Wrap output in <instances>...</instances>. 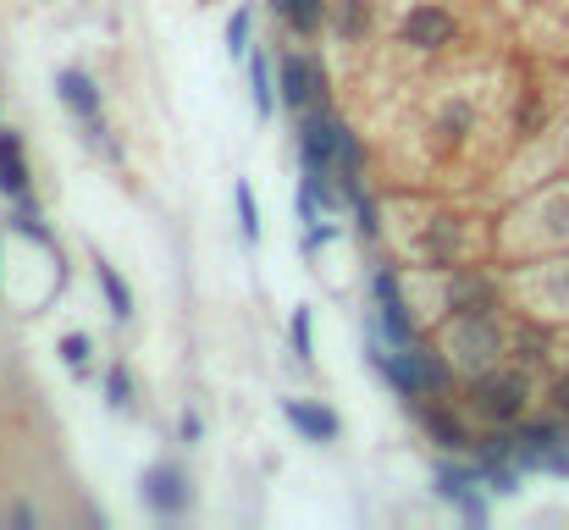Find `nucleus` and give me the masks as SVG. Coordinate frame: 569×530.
<instances>
[{
  "label": "nucleus",
  "mask_w": 569,
  "mask_h": 530,
  "mask_svg": "<svg viewBox=\"0 0 569 530\" xmlns=\"http://www.w3.org/2000/svg\"><path fill=\"white\" fill-rule=\"evenodd\" d=\"M520 464H531V470H553V476H569L565 431H559V426H526V431H520Z\"/></svg>",
  "instance_id": "obj_1"
},
{
  "label": "nucleus",
  "mask_w": 569,
  "mask_h": 530,
  "mask_svg": "<svg viewBox=\"0 0 569 530\" xmlns=\"http://www.w3.org/2000/svg\"><path fill=\"white\" fill-rule=\"evenodd\" d=\"M316 94H321V67H316L310 56H288V61H282V100H288L293 111H310Z\"/></svg>",
  "instance_id": "obj_2"
},
{
  "label": "nucleus",
  "mask_w": 569,
  "mask_h": 530,
  "mask_svg": "<svg viewBox=\"0 0 569 530\" xmlns=\"http://www.w3.org/2000/svg\"><path fill=\"white\" fill-rule=\"evenodd\" d=\"M282 414H288V426H293L299 437H310V442H332V437H338V414H327V409H316V403L288 398Z\"/></svg>",
  "instance_id": "obj_3"
},
{
  "label": "nucleus",
  "mask_w": 569,
  "mask_h": 530,
  "mask_svg": "<svg viewBox=\"0 0 569 530\" xmlns=\"http://www.w3.org/2000/svg\"><path fill=\"white\" fill-rule=\"evenodd\" d=\"M377 304H381V332H387L398 349H409L415 332H409V316H403V304H398V282H392L387 271L377 277Z\"/></svg>",
  "instance_id": "obj_4"
},
{
  "label": "nucleus",
  "mask_w": 569,
  "mask_h": 530,
  "mask_svg": "<svg viewBox=\"0 0 569 530\" xmlns=\"http://www.w3.org/2000/svg\"><path fill=\"white\" fill-rule=\"evenodd\" d=\"M144 498H150L161 514H178V509L189 503V487H183V476H178L172 464H161V470L144 476Z\"/></svg>",
  "instance_id": "obj_5"
},
{
  "label": "nucleus",
  "mask_w": 569,
  "mask_h": 530,
  "mask_svg": "<svg viewBox=\"0 0 569 530\" xmlns=\"http://www.w3.org/2000/svg\"><path fill=\"white\" fill-rule=\"evenodd\" d=\"M56 89H61V100H67L89 128H100V89H94L83 72H61V78H56Z\"/></svg>",
  "instance_id": "obj_6"
},
{
  "label": "nucleus",
  "mask_w": 569,
  "mask_h": 530,
  "mask_svg": "<svg viewBox=\"0 0 569 530\" xmlns=\"http://www.w3.org/2000/svg\"><path fill=\"white\" fill-rule=\"evenodd\" d=\"M0 193H11V199L28 193V167H22V150L11 133H0Z\"/></svg>",
  "instance_id": "obj_7"
},
{
  "label": "nucleus",
  "mask_w": 569,
  "mask_h": 530,
  "mask_svg": "<svg viewBox=\"0 0 569 530\" xmlns=\"http://www.w3.org/2000/svg\"><path fill=\"white\" fill-rule=\"evenodd\" d=\"M232 193H238V227H243V238L254 243V238H260V210H254V188H249V182H238Z\"/></svg>",
  "instance_id": "obj_8"
},
{
  "label": "nucleus",
  "mask_w": 569,
  "mask_h": 530,
  "mask_svg": "<svg viewBox=\"0 0 569 530\" xmlns=\"http://www.w3.org/2000/svg\"><path fill=\"white\" fill-rule=\"evenodd\" d=\"M249 89H254V111H260V117H271V72H266V61H260V56L249 61Z\"/></svg>",
  "instance_id": "obj_9"
},
{
  "label": "nucleus",
  "mask_w": 569,
  "mask_h": 530,
  "mask_svg": "<svg viewBox=\"0 0 569 530\" xmlns=\"http://www.w3.org/2000/svg\"><path fill=\"white\" fill-rule=\"evenodd\" d=\"M100 288H106V299H111V310H117V316H128V310H133V299H128V282H122V277H117L106 260H100Z\"/></svg>",
  "instance_id": "obj_10"
},
{
  "label": "nucleus",
  "mask_w": 569,
  "mask_h": 530,
  "mask_svg": "<svg viewBox=\"0 0 569 530\" xmlns=\"http://www.w3.org/2000/svg\"><path fill=\"white\" fill-rule=\"evenodd\" d=\"M299 33H316L321 28V0H288V11H282Z\"/></svg>",
  "instance_id": "obj_11"
},
{
  "label": "nucleus",
  "mask_w": 569,
  "mask_h": 530,
  "mask_svg": "<svg viewBox=\"0 0 569 530\" xmlns=\"http://www.w3.org/2000/svg\"><path fill=\"white\" fill-rule=\"evenodd\" d=\"M227 44H232V56L249 50V11H232V22H227Z\"/></svg>",
  "instance_id": "obj_12"
},
{
  "label": "nucleus",
  "mask_w": 569,
  "mask_h": 530,
  "mask_svg": "<svg viewBox=\"0 0 569 530\" xmlns=\"http://www.w3.org/2000/svg\"><path fill=\"white\" fill-rule=\"evenodd\" d=\"M293 349L299 359H310V310H293Z\"/></svg>",
  "instance_id": "obj_13"
},
{
  "label": "nucleus",
  "mask_w": 569,
  "mask_h": 530,
  "mask_svg": "<svg viewBox=\"0 0 569 530\" xmlns=\"http://www.w3.org/2000/svg\"><path fill=\"white\" fill-rule=\"evenodd\" d=\"M106 387H111V403L122 409V403H128V370H111V381H106Z\"/></svg>",
  "instance_id": "obj_14"
},
{
  "label": "nucleus",
  "mask_w": 569,
  "mask_h": 530,
  "mask_svg": "<svg viewBox=\"0 0 569 530\" xmlns=\"http://www.w3.org/2000/svg\"><path fill=\"white\" fill-rule=\"evenodd\" d=\"M61 353H67V364H83V359H89V343H83V338H67Z\"/></svg>",
  "instance_id": "obj_15"
},
{
  "label": "nucleus",
  "mask_w": 569,
  "mask_h": 530,
  "mask_svg": "<svg viewBox=\"0 0 569 530\" xmlns=\"http://www.w3.org/2000/svg\"><path fill=\"white\" fill-rule=\"evenodd\" d=\"M271 6H277V11H288V0H271Z\"/></svg>",
  "instance_id": "obj_16"
}]
</instances>
